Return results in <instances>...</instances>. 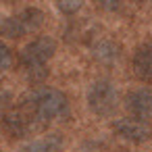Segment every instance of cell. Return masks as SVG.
<instances>
[{
	"label": "cell",
	"instance_id": "6da1fadb",
	"mask_svg": "<svg viewBox=\"0 0 152 152\" xmlns=\"http://www.w3.org/2000/svg\"><path fill=\"white\" fill-rule=\"evenodd\" d=\"M23 106L40 121L48 123L54 119H61L69 110V100L61 90L54 88H36L25 96Z\"/></svg>",
	"mask_w": 152,
	"mask_h": 152
},
{
	"label": "cell",
	"instance_id": "7a4b0ae2",
	"mask_svg": "<svg viewBox=\"0 0 152 152\" xmlns=\"http://www.w3.org/2000/svg\"><path fill=\"white\" fill-rule=\"evenodd\" d=\"M54 52H56L54 40L48 36H40L21 50V65L29 73V77L38 81L40 77H46V65L54 56Z\"/></svg>",
	"mask_w": 152,
	"mask_h": 152
},
{
	"label": "cell",
	"instance_id": "277c9868",
	"mask_svg": "<svg viewBox=\"0 0 152 152\" xmlns=\"http://www.w3.org/2000/svg\"><path fill=\"white\" fill-rule=\"evenodd\" d=\"M88 106L98 117H110L119 106V92L117 86L108 79H96L88 88Z\"/></svg>",
	"mask_w": 152,
	"mask_h": 152
},
{
	"label": "cell",
	"instance_id": "5b68a950",
	"mask_svg": "<svg viewBox=\"0 0 152 152\" xmlns=\"http://www.w3.org/2000/svg\"><path fill=\"white\" fill-rule=\"evenodd\" d=\"M113 131L125 140V142H133V144H142L146 140L152 137V127L146 119L142 117H123V119H117L113 123Z\"/></svg>",
	"mask_w": 152,
	"mask_h": 152
},
{
	"label": "cell",
	"instance_id": "8fae6325",
	"mask_svg": "<svg viewBox=\"0 0 152 152\" xmlns=\"http://www.w3.org/2000/svg\"><path fill=\"white\" fill-rule=\"evenodd\" d=\"M81 7H83V0H56V9H58L63 15H67V17L79 13Z\"/></svg>",
	"mask_w": 152,
	"mask_h": 152
},
{
	"label": "cell",
	"instance_id": "52a82bcc",
	"mask_svg": "<svg viewBox=\"0 0 152 152\" xmlns=\"http://www.w3.org/2000/svg\"><path fill=\"white\" fill-rule=\"evenodd\" d=\"M125 108H127L129 115H133V117L148 119V117L152 115V90H148V88L131 90V92L125 96Z\"/></svg>",
	"mask_w": 152,
	"mask_h": 152
},
{
	"label": "cell",
	"instance_id": "ba28073f",
	"mask_svg": "<svg viewBox=\"0 0 152 152\" xmlns=\"http://www.w3.org/2000/svg\"><path fill=\"white\" fill-rule=\"evenodd\" d=\"M133 75L142 81H152V42H144L133 52Z\"/></svg>",
	"mask_w": 152,
	"mask_h": 152
},
{
	"label": "cell",
	"instance_id": "30bf717a",
	"mask_svg": "<svg viewBox=\"0 0 152 152\" xmlns=\"http://www.w3.org/2000/svg\"><path fill=\"white\" fill-rule=\"evenodd\" d=\"M63 148V142L58 135H46V137H36L34 142L25 144L23 150H29V152H40V150H46V152H52V150H61Z\"/></svg>",
	"mask_w": 152,
	"mask_h": 152
},
{
	"label": "cell",
	"instance_id": "8992f818",
	"mask_svg": "<svg viewBox=\"0 0 152 152\" xmlns=\"http://www.w3.org/2000/svg\"><path fill=\"white\" fill-rule=\"evenodd\" d=\"M2 125L13 137H25L38 129V119L23 106L19 110H7L2 115Z\"/></svg>",
	"mask_w": 152,
	"mask_h": 152
},
{
	"label": "cell",
	"instance_id": "4fadbf2b",
	"mask_svg": "<svg viewBox=\"0 0 152 152\" xmlns=\"http://www.w3.org/2000/svg\"><path fill=\"white\" fill-rule=\"evenodd\" d=\"M11 104H13V94L9 90H0V119L11 108Z\"/></svg>",
	"mask_w": 152,
	"mask_h": 152
},
{
	"label": "cell",
	"instance_id": "9c48e42d",
	"mask_svg": "<svg viewBox=\"0 0 152 152\" xmlns=\"http://www.w3.org/2000/svg\"><path fill=\"white\" fill-rule=\"evenodd\" d=\"M90 52H92L96 63L106 65V67H110V65L121 61V46L117 42H113V40H98L90 48Z\"/></svg>",
	"mask_w": 152,
	"mask_h": 152
},
{
	"label": "cell",
	"instance_id": "3957f363",
	"mask_svg": "<svg viewBox=\"0 0 152 152\" xmlns=\"http://www.w3.org/2000/svg\"><path fill=\"white\" fill-rule=\"evenodd\" d=\"M42 25H44V13L40 9H23L21 13L4 17L0 21V36L17 40V38L38 31Z\"/></svg>",
	"mask_w": 152,
	"mask_h": 152
},
{
	"label": "cell",
	"instance_id": "7c38bea8",
	"mask_svg": "<svg viewBox=\"0 0 152 152\" xmlns=\"http://www.w3.org/2000/svg\"><path fill=\"white\" fill-rule=\"evenodd\" d=\"M13 67V52L7 44L0 42V73H4Z\"/></svg>",
	"mask_w": 152,
	"mask_h": 152
},
{
	"label": "cell",
	"instance_id": "5bb4252c",
	"mask_svg": "<svg viewBox=\"0 0 152 152\" xmlns=\"http://www.w3.org/2000/svg\"><path fill=\"white\" fill-rule=\"evenodd\" d=\"M96 2H98V7H100L102 11L115 13V11H119V9H121V4H123V0H96Z\"/></svg>",
	"mask_w": 152,
	"mask_h": 152
}]
</instances>
